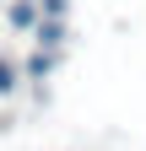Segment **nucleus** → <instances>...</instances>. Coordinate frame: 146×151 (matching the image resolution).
I'll return each mask as SVG.
<instances>
[{
    "mask_svg": "<svg viewBox=\"0 0 146 151\" xmlns=\"http://www.w3.org/2000/svg\"><path fill=\"white\" fill-rule=\"evenodd\" d=\"M11 86H16V70H11L6 60H0V92H11Z\"/></svg>",
    "mask_w": 146,
    "mask_h": 151,
    "instance_id": "obj_2",
    "label": "nucleus"
},
{
    "mask_svg": "<svg viewBox=\"0 0 146 151\" xmlns=\"http://www.w3.org/2000/svg\"><path fill=\"white\" fill-rule=\"evenodd\" d=\"M11 22H16V27H33V22H38V11H33L27 0H16V6H11Z\"/></svg>",
    "mask_w": 146,
    "mask_h": 151,
    "instance_id": "obj_1",
    "label": "nucleus"
}]
</instances>
